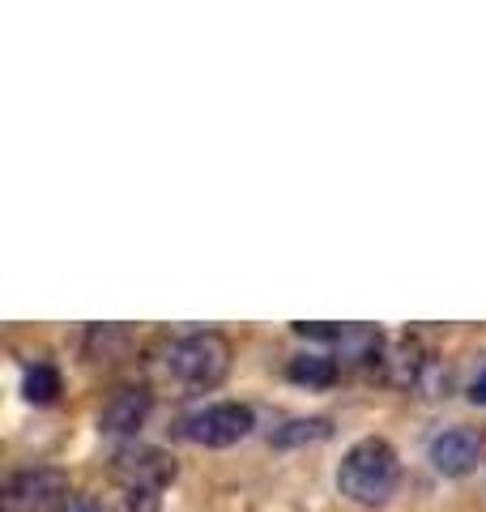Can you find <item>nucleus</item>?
Here are the masks:
<instances>
[{
    "label": "nucleus",
    "mask_w": 486,
    "mask_h": 512,
    "mask_svg": "<svg viewBox=\"0 0 486 512\" xmlns=\"http://www.w3.org/2000/svg\"><path fill=\"white\" fill-rule=\"evenodd\" d=\"M286 376L295 384H307V389H329V384H337V359H329V355H295L286 363Z\"/></svg>",
    "instance_id": "obj_9"
},
{
    "label": "nucleus",
    "mask_w": 486,
    "mask_h": 512,
    "mask_svg": "<svg viewBox=\"0 0 486 512\" xmlns=\"http://www.w3.org/2000/svg\"><path fill=\"white\" fill-rule=\"evenodd\" d=\"M154 410V397L145 384H120L116 393L99 410V431L103 436H137Z\"/></svg>",
    "instance_id": "obj_7"
},
{
    "label": "nucleus",
    "mask_w": 486,
    "mask_h": 512,
    "mask_svg": "<svg viewBox=\"0 0 486 512\" xmlns=\"http://www.w3.org/2000/svg\"><path fill=\"white\" fill-rule=\"evenodd\" d=\"M22 393H26V402H35V406H47V402H56V393H60V372H56V367H47V363H35V367H26Z\"/></svg>",
    "instance_id": "obj_11"
},
{
    "label": "nucleus",
    "mask_w": 486,
    "mask_h": 512,
    "mask_svg": "<svg viewBox=\"0 0 486 512\" xmlns=\"http://www.w3.org/2000/svg\"><path fill=\"white\" fill-rule=\"evenodd\" d=\"M52 512H103V508H99V500H94V495L69 491V495H64V500H60V504H56Z\"/></svg>",
    "instance_id": "obj_12"
},
{
    "label": "nucleus",
    "mask_w": 486,
    "mask_h": 512,
    "mask_svg": "<svg viewBox=\"0 0 486 512\" xmlns=\"http://www.w3.org/2000/svg\"><path fill=\"white\" fill-rule=\"evenodd\" d=\"M329 419H290L282 423L278 431H273V444L278 448H295V444H316V440H329Z\"/></svg>",
    "instance_id": "obj_10"
},
{
    "label": "nucleus",
    "mask_w": 486,
    "mask_h": 512,
    "mask_svg": "<svg viewBox=\"0 0 486 512\" xmlns=\"http://www.w3.org/2000/svg\"><path fill=\"white\" fill-rule=\"evenodd\" d=\"M256 427L252 406L243 402H214L205 410H192L180 419V436L197 448H231L239 440H248Z\"/></svg>",
    "instance_id": "obj_4"
},
{
    "label": "nucleus",
    "mask_w": 486,
    "mask_h": 512,
    "mask_svg": "<svg viewBox=\"0 0 486 512\" xmlns=\"http://www.w3.org/2000/svg\"><path fill=\"white\" fill-rule=\"evenodd\" d=\"M482 453H486V440L478 436L474 427H444L440 436L427 444L431 466L440 470L444 478H465L469 470H478Z\"/></svg>",
    "instance_id": "obj_6"
},
{
    "label": "nucleus",
    "mask_w": 486,
    "mask_h": 512,
    "mask_svg": "<svg viewBox=\"0 0 486 512\" xmlns=\"http://www.w3.org/2000/svg\"><path fill=\"white\" fill-rule=\"evenodd\" d=\"M299 338H316V342H342L346 338V329H337V325H295Z\"/></svg>",
    "instance_id": "obj_13"
},
{
    "label": "nucleus",
    "mask_w": 486,
    "mask_h": 512,
    "mask_svg": "<svg viewBox=\"0 0 486 512\" xmlns=\"http://www.w3.org/2000/svg\"><path fill=\"white\" fill-rule=\"evenodd\" d=\"M64 495H69V478L56 466H30L9 478L0 500H5V512H47V508H56Z\"/></svg>",
    "instance_id": "obj_5"
},
{
    "label": "nucleus",
    "mask_w": 486,
    "mask_h": 512,
    "mask_svg": "<svg viewBox=\"0 0 486 512\" xmlns=\"http://www.w3.org/2000/svg\"><path fill=\"white\" fill-rule=\"evenodd\" d=\"M167 372L188 389H218L231 372V342L214 329L184 333L167 346Z\"/></svg>",
    "instance_id": "obj_2"
},
{
    "label": "nucleus",
    "mask_w": 486,
    "mask_h": 512,
    "mask_svg": "<svg viewBox=\"0 0 486 512\" xmlns=\"http://www.w3.org/2000/svg\"><path fill=\"white\" fill-rule=\"evenodd\" d=\"M397 483H401L397 448L380 436L350 444V453L342 457V466H337V491H342L350 504H363V508L388 504Z\"/></svg>",
    "instance_id": "obj_1"
},
{
    "label": "nucleus",
    "mask_w": 486,
    "mask_h": 512,
    "mask_svg": "<svg viewBox=\"0 0 486 512\" xmlns=\"http://www.w3.org/2000/svg\"><path fill=\"white\" fill-rule=\"evenodd\" d=\"M469 402H474V406H486V372H478L474 384H469Z\"/></svg>",
    "instance_id": "obj_14"
},
{
    "label": "nucleus",
    "mask_w": 486,
    "mask_h": 512,
    "mask_svg": "<svg viewBox=\"0 0 486 512\" xmlns=\"http://www.w3.org/2000/svg\"><path fill=\"white\" fill-rule=\"evenodd\" d=\"M384 363H388V380L405 384V389H431V376L440 372L435 355L423 346V338H414V333L397 338L393 350L384 355Z\"/></svg>",
    "instance_id": "obj_8"
},
{
    "label": "nucleus",
    "mask_w": 486,
    "mask_h": 512,
    "mask_svg": "<svg viewBox=\"0 0 486 512\" xmlns=\"http://www.w3.org/2000/svg\"><path fill=\"white\" fill-rule=\"evenodd\" d=\"M111 478L120 483L124 504L133 512H145V508H154L158 495L175 483V461L162 453V448L133 444V448H120V453L111 457Z\"/></svg>",
    "instance_id": "obj_3"
}]
</instances>
